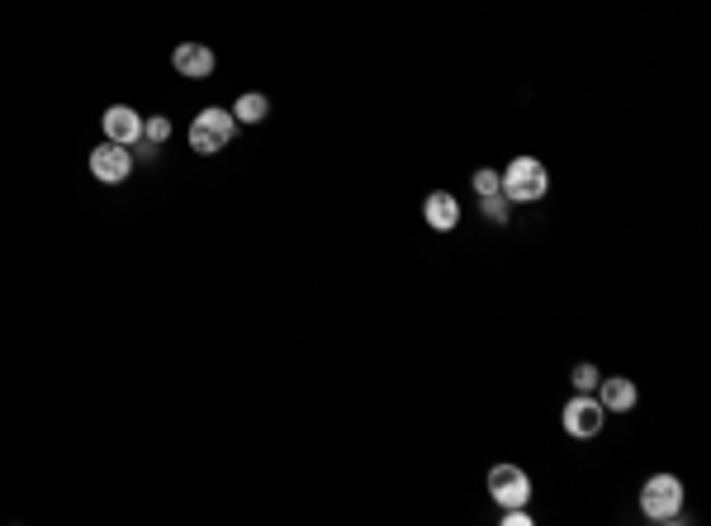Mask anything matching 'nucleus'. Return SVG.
Returning a JSON list of instances; mask_svg holds the SVG:
<instances>
[{"instance_id": "4", "label": "nucleus", "mask_w": 711, "mask_h": 526, "mask_svg": "<svg viewBox=\"0 0 711 526\" xmlns=\"http://www.w3.org/2000/svg\"><path fill=\"white\" fill-rule=\"evenodd\" d=\"M484 484H489V498L498 508H527L531 503V479L522 465H493Z\"/></svg>"}, {"instance_id": "8", "label": "nucleus", "mask_w": 711, "mask_h": 526, "mask_svg": "<svg viewBox=\"0 0 711 526\" xmlns=\"http://www.w3.org/2000/svg\"><path fill=\"white\" fill-rule=\"evenodd\" d=\"M105 138H110V143L133 147L138 138H143V114H138V109H128V105H110L105 109Z\"/></svg>"}, {"instance_id": "6", "label": "nucleus", "mask_w": 711, "mask_h": 526, "mask_svg": "<svg viewBox=\"0 0 711 526\" xmlns=\"http://www.w3.org/2000/svg\"><path fill=\"white\" fill-rule=\"evenodd\" d=\"M128 171H133V152H128L124 143H105L91 152V176L95 181H105V185H119V181H128Z\"/></svg>"}, {"instance_id": "10", "label": "nucleus", "mask_w": 711, "mask_h": 526, "mask_svg": "<svg viewBox=\"0 0 711 526\" xmlns=\"http://www.w3.org/2000/svg\"><path fill=\"white\" fill-rule=\"evenodd\" d=\"M598 403L607 413H631L636 408V384L626 375H607V380H598Z\"/></svg>"}, {"instance_id": "14", "label": "nucleus", "mask_w": 711, "mask_h": 526, "mask_svg": "<svg viewBox=\"0 0 711 526\" xmlns=\"http://www.w3.org/2000/svg\"><path fill=\"white\" fill-rule=\"evenodd\" d=\"M598 370H593V365H574V375H569V384H574V394H593V389H598Z\"/></svg>"}, {"instance_id": "15", "label": "nucleus", "mask_w": 711, "mask_h": 526, "mask_svg": "<svg viewBox=\"0 0 711 526\" xmlns=\"http://www.w3.org/2000/svg\"><path fill=\"white\" fill-rule=\"evenodd\" d=\"M474 190H479V195H498V190H503V176L484 166V171H474Z\"/></svg>"}, {"instance_id": "12", "label": "nucleus", "mask_w": 711, "mask_h": 526, "mask_svg": "<svg viewBox=\"0 0 711 526\" xmlns=\"http://www.w3.org/2000/svg\"><path fill=\"white\" fill-rule=\"evenodd\" d=\"M479 214L489 218L493 228H503V223L512 218V200L503 195V190H498V195H479Z\"/></svg>"}, {"instance_id": "7", "label": "nucleus", "mask_w": 711, "mask_h": 526, "mask_svg": "<svg viewBox=\"0 0 711 526\" xmlns=\"http://www.w3.org/2000/svg\"><path fill=\"white\" fill-rule=\"evenodd\" d=\"M422 218H427V228L432 233H456L460 228V204L451 190H432L427 204H422Z\"/></svg>"}, {"instance_id": "9", "label": "nucleus", "mask_w": 711, "mask_h": 526, "mask_svg": "<svg viewBox=\"0 0 711 526\" xmlns=\"http://www.w3.org/2000/svg\"><path fill=\"white\" fill-rule=\"evenodd\" d=\"M171 67L190 81H209L214 76V53L204 48V43H181L176 53H171Z\"/></svg>"}, {"instance_id": "13", "label": "nucleus", "mask_w": 711, "mask_h": 526, "mask_svg": "<svg viewBox=\"0 0 711 526\" xmlns=\"http://www.w3.org/2000/svg\"><path fill=\"white\" fill-rule=\"evenodd\" d=\"M166 138H171V119H166V114H152V119H143V143L162 147Z\"/></svg>"}, {"instance_id": "5", "label": "nucleus", "mask_w": 711, "mask_h": 526, "mask_svg": "<svg viewBox=\"0 0 711 526\" xmlns=\"http://www.w3.org/2000/svg\"><path fill=\"white\" fill-rule=\"evenodd\" d=\"M560 422H565L569 436H579V441H588V436L602 432V422H607V408H602L593 394H574V399L565 403V413H560Z\"/></svg>"}, {"instance_id": "2", "label": "nucleus", "mask_w": 711, "mask_h": 526, "mask_svg": "<svg viewBox=\"0 0 711 526\" xmlns=\"http://www.w3.org/2000/svg\"><path fill=\"white\" fill-rule=\"evenodd\" d=\"M233 138H237V119H233V109H223V105L200 109V114H195V124H190V147H195L200 157L223 152Z\"/></svg>"}, {"instance_id": "16", "label": "nucleus", "mask_w": 711, "mask_h": 526, "mask_svg": "<svg viewBox=\"0 0 711 526\" xmlns=\"http://www.w3.org/2000/svg\"><path fill=\"white\" fill-rule=\"evenodd\" d=\"M503 526H531L527 508H503Z\"/></svg>"}, {"instance_id": "11", "label": "nucleus", "mask_w": 711, "mask_h": 526, "mask_svg": "<svg viewBox=\"0 0 711 526\" xmlns=\"http://www.w3.org/2000/svg\"><path fill=\"white\" fill-rule=\"evenodd\" d=\"M271 114V100L261 91H247V95H237V105H233V119L237 124H261Z\"/></svg>"}, {"instance_id": "1", "label": "nucleus", "mask_w": 711, "mask_h": 526, "mask_svg": "<svg viewBox=\"0 0 711 526\" xmlns=\"http://www.w3.org/2000/svg\"><path fill=\"white\" fill-rule=\"evenodd\" d=\"M498 176H503V195L512 204H536V200H546V190H550V171L536 157H512Z\"/></svg>"}, {"instance_id": "3", "label": "nucleus", "mask_w": 711, "mask_h": 526, "mask_svg": "<svg viewBox=\"0 0 711 526\" xmlns=\"http://www.w3.org/2000/svg\"><path fill=\"white\" fill-rule=\"evenodd\" d=\"M640 512H645L650 522H678V517H683V479H674V474L645 479V489H640Z\"/></svg>"}]
</instances>
